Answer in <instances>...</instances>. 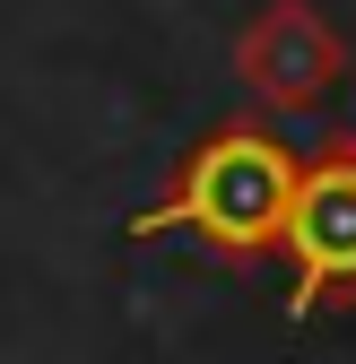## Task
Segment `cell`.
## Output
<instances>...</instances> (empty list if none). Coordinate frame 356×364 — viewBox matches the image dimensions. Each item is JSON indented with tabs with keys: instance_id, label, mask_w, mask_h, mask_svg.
I'll list each match as a JSON object with an SVG mask.
<instances>
[{
	"instance_id": "obj_1",
	"label": "cell",
	"mask_w": 356,
	"mask_h": 364,
	"mask_svg": "<svg viewBox=\"0 0 356 364\" xmlns=\"http://www.w3.org/2000/svg\"><path fill=\"white\" fill-rule=\"evenodd\" d=\"M295 182H304V156L287 130L270 122H226V130H209V139L183 156V173H174V191L148 200V208H130L122 217V235L130 243H157V235H192L209 252H278L287 235V208H295Z\"/></svg>"
},
{
	"instance_id": "obj_2",
	"label": "cell",
	"mask_w": 356,
	"mask_h": 364,
	"mask_svg": "<svg viewBox=\"0 0 356 364\" xmlns=\"http://www.w3.org/2000/svg\"><path fill=\"white\" fill-rule=\"evenodd\" d=\"M235 87L287 130H330L347 105V43L313 0H261L235 35Z\"/></svg>"
},
{
	"instance_id": "obj_3",
	"label": "cell",
	"mask_w": 356,
	"mask_h": 364,
	"mask_svg": "<svg viewBox=\"0 0 356 364\" xmlns=\"http://www.w3.org/2000/svg\"><path fill=\"white\" fill-rule=\"evenodd\" d=\"M278 252L295 260L287 312H322V304L356 295V139L304 156V182H295V208H287Z\"/></svg>"
}]
</instances>
